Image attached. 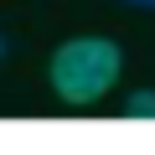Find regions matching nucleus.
<instances>
[{
    "mask_svg": "<svg viewBox=\"0 0 155 155\" xmlns=\"http://www.w3.org/2000/svg\"><path fill=\"white\" fill-rule=\"evenodd\" d=\"M124 5H134V11H155V0H124Z\"/></svg>",
    "mask_w": 155,
    "mask_h": 155,
    "instance_id": "7ed1b4c3",
    "label": "nucleus"
},
{
    "mask_svg": "<svg viewBox=\"0 0 155 155\" xmlns=\"http://www.w3.org/2000/svg\"><path fill=\"white\" fill-rule=\"evenodd\" d=\"M119 67L124 52L109 36H72L52 52V93L72 109H88L119 83Z\"/></svg>",
    "mask_w": 155,
    "mask_h": 155,
    "instance_id": "f257e3e1",
    "label": "nucleus"
},
{
    "mask_svg": "<svg viewBox=\"0 0 155 155\" xmlns=\"http://www.w3.org/2000/svg\"><path fill=\"white\" fill-rule=\"evenodd\" d=\"M124 109H129V119H155V93H150V88H140V93H129V104H124Z\"/></svg>",
    "mask_w": 155,
    "mask_h": 155,
    "instance_id": "f03ea898",
    "label": "nucleus"
},
{
    "mask_svg": "<svg viewBox=\"0 0 155 155\" xmlns=\"http://www.w3.org/2000/svg\"><path fill=\"white\" fill-rule=\"evenodd\" d=\"M0 57H5V36H0Z\"/></svg>",
    "mask_w": 155,
    "mask_h": 155,
    "instance_id": "20e7f679",
    "label": "nucleus"
}]
</instances>
